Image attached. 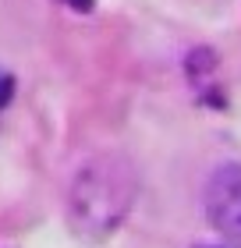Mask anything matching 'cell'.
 Here are the masks:
<instances>
[{
	"mask_svg": "<svg viewBox=\"0 0 241 248\" xmlns=\"http://www.w3.org/2000/svg\"><path fill=\"white\" fill-rule=\"evenodd\" d=\"M139 199V170L121 149H99L78 163L67 185V227L82 241H107Z\"/></svg>",
	"mask_w": 241,
	"mask_h": 248,
	"instance_id": "6da1fadb",
	"label": "cell"
},
{
	"mask_svg": "<svg viewBox=\"0 0 241 248\" xmlns=\"http://www.w3.org/2000/svg\"><path fill=\"white\" fill-rule=\"evenodd\" d=\"M202 206H206V220L216 234H224L227 245L241 248V163H220L209 174L202 191Z\"/></svg>",
	"mask_w": 241,
	"mask_h": 248,
	"instance_id": "7a4b0ae2",
	"label": "cell"
},
{
	"mask_svg": "<svg viewBox=\"0 0 241 248\" xmlns=\"http://www.w3.org/2000/svg\"><path fill=\"white\" fill-rule=\"evenodd\" d=\"M213 50H195V53H188V71L192 75H206V71H213Z\"/></svg>",
	"mask_w": 241,
	"mask_h": 248,
	"instance_id": "3957f363",
	"label": "cell"
},
{
	"mask_svg": "<svg viewBox=\"0 0 241 248\" xmlns=\"http://www.w3.org/2000/svg\"><path fill=\"white\" fill-rule=\"evenodd\" d=\"M11 99H15V75L0 67V110H4Z\"/></svg>",
	"mask_w": 241,
	"mask_h": 248,
	"instance_id": "277c9868",
	"label": "cell"
},
{
	"mask_svg": "<svg viewBox=\"0 0 241 248\" xmlns=\"http://www.w3.org/2000/svg\"><path fill=\"white\" fill-rule=\"evenodd\" d=\"M71 11H78V15H89V11H96V0H64Z\"/></svg>",
	"mask_w": 241,
	"mask_h": 248,
	"instance_id": "5b68a950",
	"label": "cell"
},
{
	"mask_svg": "<svg viewBox=\"0 0 241 248\" xmlns=\"http://www.w3.org/2000/svg\"><path fill=\"white\" fill-rule=\"evenodd\" d=\"M188 248H238V245H227V241H220V245H213V241H195V245H188Z\"/></svg>",
	"mask_w": 241,
	"mask_h": 248,
	"instance_id": "8992f818",
	"label": "cell"
}]
</instances>
